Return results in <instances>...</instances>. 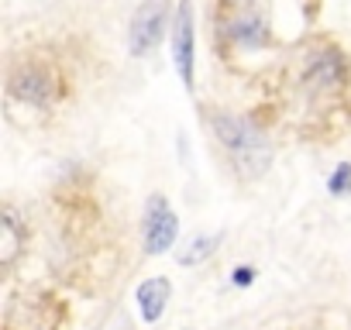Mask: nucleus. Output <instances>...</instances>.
Instances as JSON below:
<instances>
[{
  "label": "nucleus",
  "mask_w": 351,
  "mask_h": 330,
  "mask_svg": "<svg viewBox=\"0 0 351 330\" xmlns=\"http://www.w3.org/2000/svg\"><path fill=\"white\" fill-rule=\"evenodd\" d=\"M214 131H217V141L228 148V155L238 165L241 176L258 179L269 169L272 144H269V138L252 120H245V117H217L214 120Z\"/></svg>",
  "instance_id": "obj_1"
},
{
  "label": "nucleus",
  "mask_w": 351,
  "mask_h": 330,
  "mask_svg": "<svg viewBox=\"0 0 351 330\" xmlns=\"http://www.w3.org/2000/svg\"><path fill=\"white\" fill-rule=\"evenodd\" d=\"M217 35H224L238 49H258L269 38L265 18L258 14V8L252 4V0H234V4H224V11L217 14Z\"/></svg>",
  "instance_id": "obj_2"
},
{
  "label": "nucleus",
  "mask_w": 351,
  "mask_h": 330,
  "mask_svg": "<svg viewBox=\"0 0 351 330\" xmlns=\"http://www.w3.org/2000/svg\"><path fill=\"white\" fill-rule=\"evenodd\" d=\"M165 25H169L165 0H145L131 18V55H148L162 42Z\"/></svg>",
  "instance_id": "obj_3"
},
{
  "label": "nucleus",
  "mask_w": 351,
  "mask_h": 330,
  "mask_svg": "<svg viewBox=\"0 0 351 330\" xmlns=\"http://www.w3.org/2000/svg\"><path fill=\"white\" fill-rule=\"evenodd\" d=\"M176 234H180V220H176L172 207L162 196H152L145 207V251L162 255L165 248H172Z\"/></svg>",
  "instance_id": "obj_4"
},
{
  "label": "nucleus",
  "mask_w": 351,
  "mask_h": 330,
  "mask_svg": "<svg viewBox=\"0 0 351 330\" xmlns=\"http://www.w3.org/2000/svg\"><path fill=\"white\" fill-rule=\"evenodd\" d=\"M172 52H176V69H180V79L186 90H193V45H197V35H193V4L183 0L180 4V14H176V28H172Z\"/></svg>",
  "instance_id": "obj_5"
},
{
  "label": "nucleus",
  "mask_w": 351,
  "mask_h": 330,
  "mask_svg": "<svg viewBox=\"0 0 351 330\" xmlns=\"http://www.w3.org/2000/svg\"><path fill=\"white\" fill-rule=\"evenodd\" d=\"M11 93L32 107H49L52 103V93H56V83H52V73L42 69V66H21L14 76H11Z\"/></svg>",
  "instance_id": "obj_6"
},
{
  "label": "nucleus",
  "mask_w": 351,
  "mask_h": 330,
  "mask_svg": "<svg viewBox=\"0 0 351 330\" xmlns=\"http://www.w3.org/2000/svg\"><path fill=\"white\" fill-rule=\"evenodd\" d=\"M134 296H138L141 316H145L148 323H155V320L165 313V303H169V296H172V285H169V279H148V282L138 285Z\"/></svg>",
  "instance_id": "obj_7"
},
{
  "label": "nucleus",
  "mask_w": 351,
  "mask_h": 330,
  "mask_svg": "<svg viewBox=\"0 0 351 330\" xmlns=\"http://www.w3.org/2000/svg\"><path fill=\"white\" fill-rule=\"evenodd\" d=\"M344 79V62L337 52H320L310 69H306V83L310 86H337Z\"/></svg>",
  "instance_id": "obj_8"
},
{
  "label": "nucleus",
  "mask_w": 351,
  "mask_h": 330,
  "mask_svg": "<svg viewBox=\"0 0 351 330\" xmlns=\"http://www.w3.org/2000/svg\"><path fill=\"white\" fill-rule=\"evenodd\" d=\"M0 231H4V251H0V262H4V265H11V262H14V255L21 251V241H25V234H21V224H18L14 210H4V220H0Z\"/></svg>",
  "instance_id": "obj_9"
},
{
  "label": "nucleus",
  "mask_w": 351,
  "mask_h": 330,
  "mask_svg": "<svg viewBox=\"0 0 351 330\" xmlns=\"http://www.w3.org/2000/svg\"><path fill=\"white\" fill-rule=\"evenodd\" d=\"M217 244H221V234L197 238V241H193V244H190V248L180 255V262H183V265H200L204 258H210V255H214V248H217Z\"/></svg>",
  "instance_id": "obj_10"
},
{
  "label": "nucleus",
  "mask_w": 351,
  "mask_h": 330,
  "mask_svg": "<svg viewBox=\"0 0 351 330\" xmlns=\"http://www.w3.org/2000/svg\"><path fill=\"white\" fill-rule=\"evenodd\" d=\"M348 179H351V165H341V169L330 176V183H327L330 193H344V190H348Z\"/></svg>",
  "instance_id": "obj_11"
},
{
  "label": "nucleus",
  "mask_w": 351,
  "mask_h": 330,
  "mask_svg": "<svg viewBox=\"0 0 351 330\" xmlns=\"http://www.w3.org/2000/svg\"><path fill=\"white\" fill-rule=\"evenodd\" d=\"M252 279H255V272H252V268H238V272H234V282H238V285H248Z\"/></svg>",
  "instance_id": "obj_12"
}]
</instances>
